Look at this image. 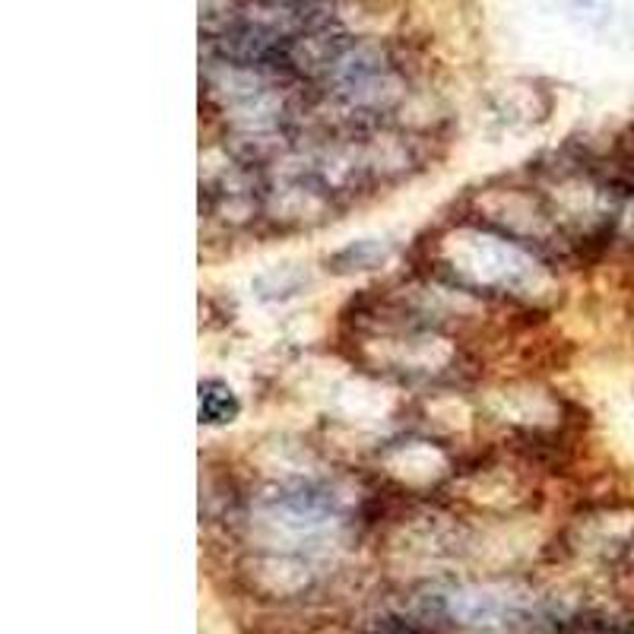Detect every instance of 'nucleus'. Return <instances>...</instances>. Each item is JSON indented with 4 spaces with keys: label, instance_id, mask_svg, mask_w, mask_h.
<instances>
[{
    "label": "nucleus",
    "instance_id": "2",
    "mask_svg": "<svg viewBox=\"0 0 634 634\" xmlns=\"http://www.w3.org/2000/svg\"><path fill=\"white\" fill-rule=\"evenodd\" d=\"M387 257V245L375 242V238H365V242H356L349 248H343L340 254H333L331 264L336 274H353V270H368L375 264H381Z\"/></svg>",
    "mask_w": 634,
    "mask_h": 634
},
{
    "label": "nucleus",
    "instance_id": "1",
    "mask_svg": "<svg viewBox=\"0 0 634 634\" xmlns=\"http://www.w3.org/2000/svg\"><path fill=\"white\" fill-rule=\"evenodd\" d=\"M238 415V400L222 381H203L200 385V422L207 425H225Z\"/></svg>",
    "mask_w": 634,
    "mask_h": 634
}]
</instances>
